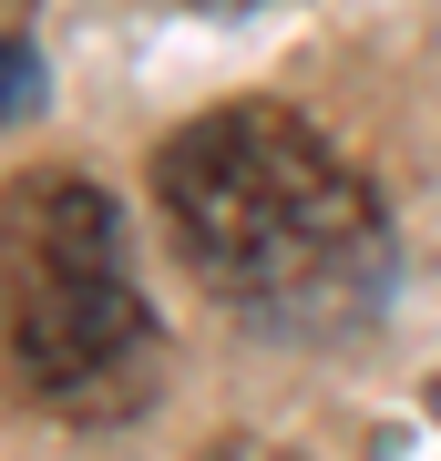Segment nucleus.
Returning <instances> with one entry per match:
<instances>
[{"label": "nucleus", "instance_id": "1", "mask_svg": "<svg viewBox=\"0 0 441 461\" xmlns=\"http://www.w3.org/2000/svg\"><path fill=\"white\" fill-rule=\"evenodd\" d=\"M185 277L267 339H349L390 297V205L288 103H216L154 154Z\"/></svg>", "mask_w": 441, "mask_h": 461}, {"label": "nucleus", "instance_id": "5", "mask_svg": "<svg viewBox=\"0 0 441 461\" xmlns=\"http://www.w3.org/2000/svg\"><path fill=\"white\" fill-rule=\"evenodd\" d=\"M11 21H21V0H0V41H21V32H11Z\"/></svg>", "mask_w": 441, "mask_h": 461}, {"label": "nucleus", "instance_id": "2", "mask_svg": "<svg viewBox=\"0 0 441 461\" xmlns=\"http://www.w3.org/2000/svg\"><path fill=\"white\" fill-rule=\"evenodd\" d=\"M164 329L133 277V226L93 175H21L0 195V390L41 420H133Z\"/></svg>", "mask_w": 441, "mask_h": 461}, {"label": "nucleus", "instance_id": "3", "mask_svg": "<svg viewBox=\"0 0 441 461\" xmlns=\"http://www.w3.org/2000/svg\"><path fill=\"white\" fill-rule=\"evenodd\" d=\"M0 113H32V51L0 41Z\"/></svg>", "mask_w": 441, "mask_h": 461}, {"label": "nucleus", "instance_id": "6", "mask_svg": "<svg viewBox=\"0 0 441 461\" xmlns=\"http://www.w3.org/2000/svg\"><path fill=\"white\" fill-rule=\"evenodd\" d=\"M431 400H441V390H431Z\"/></svg>", "mask_w": 441, "mask_h": 461}, {"label": "nucleus", "instance_id": "4", "mask_svg": "<svg viewBox=\"0 0 441 461\" xmlns=\"http://www.w3.org/2000/svg\"><path fill=\"white\" fill-rule=\"evenodd\" d=\"M196 461H298L288 441H257V430H236V441H206Z\"/></svg>", "mask_w": 441, "mask_h": 461}]
</instances>
